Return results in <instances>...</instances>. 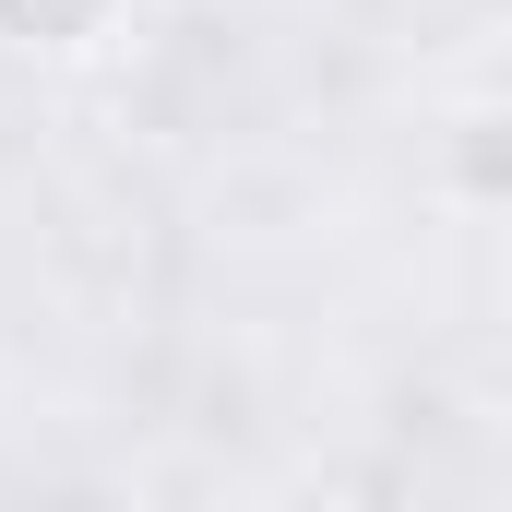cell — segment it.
I'll return each mask as SVG.
<instances>
[{"instance_id":"1","label":"cell","mask_w":512,"mask_h":512,"mask_svg":"<svg viewBox=\"0 0 512 512\" xmlns=\"http://www.w3.org/2000/svg\"><path fill=\"white\" fill-rule=\"evenodd\" d=\"M0 12H12L24 36H84V24H96V0H0Z\"/></svg>"}]
</instances>
